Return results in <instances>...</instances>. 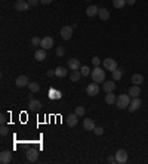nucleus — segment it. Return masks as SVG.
Wrapping results in <instances>:
<instances>
[{
    "instance_id": "nucleus-1",
    "label": "nucleus",
    "mask_w": 148,
    "mask_h": 164,
    "mask_svg": "<svg viewBox=\"0 0 148 164\" xmlns=\"http://www.w3.org/2000/svg\"><path fill=\"white\" fill-rule=\"evenodd\" d=\"M131 101H132L131 95L121 93V95H119V96H117L116 105H117V108H120V109H125V108H129V105H131Z\"/></svg>"
},
{
    "instance_id": "nucleus-2",
    "label": "nucleus",
    "mask_w": 148,
    "mask_h": 164,
    "mask_svg": "<svg viewBox=\"0 0 148 164\" xmlns=\"http://www.w3.org/2000/svg\"><path fill=\"white\" fill-rule=\"evenodd\" d=\"M92 80L95 83H104L105 81V71L101 67H95L92 70Z\"/></svg>"
},
{
    "instance_id": "nucleus-3",
    "label": "nucleus",
    "mask_w": 148,
    "mask_h": 164,
    "mask_svg": "<svg viewBox=\"0 0 148 164\" xmlns=\"http://www.w3.org/2000/svg\"><path fill=\"white\" fill-rule=\"evenodd\" d=\"M141 107H142V101H141V99H139V96H138V98H132L131 105H129V108H127V109H129L131 113H135V111H138Z\"/></svg>"
},
{
    "instance_id": "nucleus-4",
    "label": "nucleus",
    "mask_w": 148,
    "mask_h": 164,
    "mask_svg": "<svg viewBox=\"0 0 148 164\" xmlns=\"http://www.w3.org/2000/svg\"><path fill=\"white\" fill-rule=\"evenodd\" d=\"M53 45H55L53 39H52V37H49V36H46L45 39H42L40 47H42V49H45V51H47V49H52V47H53Z\"/></svg>"
},
{
    "instance_id": "nucleus-5",
    "label": "nucleus",
    "mask_w": 148,
    "mask_h": 164,
    "mask_svg": "<svg viewBox=\"0 0 148 164\" xmlns=\"http://www.w3.org/2000/svg\"><path fill=\"white\" fill-rule=\"evenodd\" d=\"M104 68L105 70H108V71H116L117 70V62H116V59H111V58H107V59H104Z\"/></svg>"
},
{
    "instance_id": "nucleus-6",
    "label": "nucleus",
    "mask_w": 148,
    "mask_h": 164,
    "mask_svg": "<svg viewBox=\"0 0 148 164\" xmlns=\"http://www.w3.org/2000/svg\"><path fill=\"white\" fill-rule=\"evenodd\" d=\"M86 93L89 95V96H96L98 93H99V86H98V83H91V84L86 87Z\"/></svg>"
},
{
    "instance_id": "nucleus-7",
    "label": "nucleus",
    "mask_w": 148,
    "mask_h": 164,
    "mask_svg": "<svg viewBox=\"0 0 148 164\" xmlns=\"http://www.w3.org/2000/svg\"><path fill=\"white\" fill-rule=\"evenodd\" d=\"M73 27H70V25H65V27H62L61 28V37H62L64 40H70L71 37H73Z\"/></svg>"
},
{
    "instance_id": "nucleus-8",
    "label": "nucleus",
    "mask_w": 148,
    "mask_h": 164,
    "mask_svg": "<svg viewBox=\"0 0 148 164\" xmlns=\"http://www.w3.org/2000/svg\"><path fill=\"white\" fill-rule=\"evenodd\" d=\"M116 161L119 164H125L127 161V152H126L125 149H119L116 152Z\"/></svg>"
},
{
    "instance_id": "nucleus-9",
    "label": "nucleus",
    "mask_w": 148,
    "mask_h": 164,
    "mask_svg": "<svg viewBox=\"0 0 148 164\" xmlns=\"http://www.w3.org/2000/svg\"><path fill=\"white\" fill-rule=\"evenodd\" d=\"M27 158H28V161H31V163L37 161V158H39V151L34 149V148H30L28 151H27Z\"/></svg>"
},
{
    "instance_id": "nucleus-10",
    "label": "nucleus",
    "mask_w": 148,
    "mask_h": 164,
    "mask_svg": "<svg viewBox=\"0 0 148 164\" xmlns=\"http://www.w3.org/2000/svg\"><path fill=\"white\" fill-rule=\"evenodd\" d=\"M15 83H17L18 87H25V86L30 84V80L27 75H19V77L15 80Z\"/></svg>"
},
{
    "instance_id": "nucleus-11",
    "label": "nucleus",
    "mask_w": 148,
    "mask_h": 164,
    "mask_svg": "<svg viewBox=\"0 0 148 164\" xmlns=\"http://www.w3.org/2000/svg\"><path fill=\"white\" fill-rule=\"evenodd\" d=\"M11 160H12V154L9 151H2L0 152V163L2 164L11 163Z\"/></svg>"
},
{
    "instance_id": "nucleus-12",
    "label": "nucleus",
    "mask_w": 148,
    "mask_h": 164,
    "mask_svg": "<svg viewBox=\"0 0 148 164\" xmlns=\"http://www.w3.org/2000/svg\"><path fill=\"white\" fill-rule=\"evenodd\" d=\"M30 3L28 2H17V5H15V9L19 12H27L30 9Z\"/></svg>"
},
{
    "instance_id": "nucleus-13",
    "label": "nucleus",
    "mask_w": 148,
    "mask_h": 164,
    "mask_svg": "<svg viewBox=\"0 0 148 164\" xmlns=\"http://www.w3.org/2000/svg\"><path fill=\"white\" fill-rule=\"evenodd\" d=\"M83 127H85V130L93 132V129L96 127V124H95V121H93L92 118H85V121H83Z\"/></svg>"
},
{
    "instance_id": "nucleus-14",
    "label": "nucleus",
    "mask_w": 148,
    "mask_h": 164,
    "mask_svg": "<svg viewBox=\"0 0 148 164\" xmlns=\"http://www.w3.org/2000/svg\"><path fill=\"white\" fill-rule=\"evenodd\" d=\"M68 68L71 71H76V70H80V61L76 59V58H71L68 59Z\"/></svg>"
},
{
    "instance_id": "nucleus-15",
    "label": "nucleus",
    "mask_w": 148,
    "mask_h": 164,
    "mask_svg": "<svg viewBox=\"0 0 148 164\" xmlns=\"http://www.w3.org/2000/svg\"><path fill=\"white\" fill-rule=\"evenodd\" d=\"M129 95H131V98H138L141 95V86L133 84L131 89H129Z\"/></svg>"
},
{
    "instance_id": "nucleus-16",
    "label": "nucleus",
    "mask_w": 148,
    "mask_h": 164,
    "mask_svg": "<svg viewBox=\"0 0 148 164\" xmlns=\"http://www.w3.org/2000/svg\"><path fill=\"white\" fill-rule=\"evenodd\" d=\"M34 58H36V61H39V62L45 61L46 59V51L45 49H37L36 53H34Z\"/></svg>"
},
{
    "instance_id": "nucleus-17",
    "label": "nucleus",
    "mask_w": 148,
    "mask_h": 164,
    "mask_svg": "<svg viewBox=\"0 0 148 164\" xmlns=\"http://www.w3.org/2000/svg\"><path fill=\"white\" fill-rule=\"evenodd\" d=\"M104 92L105 93H110V92H114V89H116V83L114 81H104Z\"/></svg>"
},
{
    "instance_id": "nucleus-18",
    "label": "nucleus",
    "mask_w": 148,
    "mask_h": 164,
    "mask_svg": "<svg viewBox=\"0 0 148 164\" xmlns=\"http://www.w3.org/2000/svg\"><path fill=\"white\" fill-rule=\"evenodd\" d=\"M132 83L141 86L144 83V75L142 74H133V75H132Z\"/></svg>"
},
{
    "instance_id": "nucleus-19",
    "label": "nucleus",
    "mask_w": 148,
    "mask_h": 164,
    "mask_svg": "<svg viewBox=\"0 0 148 164\" xmlns=\"http://www.w3.org/2000/svg\"><path fill=\"white\" fill-rule=\"evenodd\" d=\"M98 12H99V7H96L95 5H92L86 9V15H87V17H95V15H98Z\"/></svg>"
},
{
    "instance_id": "nucleus-20",
    "label": "nucleus",
    "mask_w": 148,
    "mask_h": 164,
    "mask_svg": "<svg viewBox=\"0 0 148 164\" xmlns=\"http://www.w3.org/2000/svg\"><path fill=\"white\" fill-rule=\"evenodd\" d=\"M116 101H117V98H116V95H114L113 92H110V93H107V95H105V102H107L108 105H114V104H116Z\"/></svg>"
},
{
    "instance_id": "nucleus-21",
    "label": "nucleus",
    "mask_w": 148,
    "mask_h": 164,
    "mask_svg": "<svg viewBox=\"0 0 148 164\" xmlns=\"http://www.w3.org/2000/svg\"><path fill=\"white\" fill-rule=\"evenodd\" d=\"M77 118H79V115H77V114H70L68 120H67V123H68L70 127H74V126L77 124Z\"/></svg>"
},
{
    "instance_id": "nucleus-22",
    "label": "nucleus",
    "mask_w": 148,
    "mask_h": 164,
    "mask_svg": "<svg viewBox=\"0 0 148 164\" xmlns=\"http://www.w3.org/2000/svg\"><path fill=\"white\" fill-rule=\"evenodd\" d=\"M98 15H99V18H101L102 21H107V19L110 18V11L108 9H105V7H102V9H99Z\"/></svg>"
},
{
    "instance_id": "nucleus-23",
    "label": "nucleus",
    "mask_w": 148,
    "mask_h": 164,
    "mask_svg": "<svg viewBox=\"0 0 148 164\" xmlns=\"http://www.w3.org/2000/svg\"><path fill=\"white\" fill-rule=\"evenodd\" d=\"M28 107L31 108V109H40L42 108V102L37 101V99H30V104H28Z\"/></svg>"
},
{
    "instance_id": "nucleus-24",
    "label": "nucleus",
    "mask_w": 148,
    "mask_h": 164,
    "mask_svg": "<svg viewBox=\"0 0 148 164\" xmlns=\"http://www.w3.org/2000/svg\"><path fill=\"white\" fill-rule=\"evenodd\" d=\"M67 74H68V71H67V68L64 67H58L55 70V75L57 77H67Z\"/></svg>"
},
{
    "instance_id": "nucleus-25",
    "label": "nucleus",
    "mask_w": 148,
    "mask_h": 164,
    "mask_svg": "<svg viewBox=\"0 0 148 164\" xmlns=\"http://www.w3.org/2000/svg\"><path fill=\"white\" fill-rule=\"evenodd\" d=\"M121 77H123V70H121V68H117L116 71H113V80L114 81L121 80Z\"/></svg>"
},
{
    "instance_id": "nucleus-26",
    "label": "nucleus",
    "mask_w": 148,
    "mask_h": 164,
    "mask_svg": "<svg viewBox=\"0 0 148 164\" xmlns=\"http://www.w3.org/2000/svg\"><path fill=\"white\" fill-rule=\"evenodd\" d=\"M28 89L31 93H37V92L40 90V86H39V83H36V81H30Z\"/></svg>"
},
{
    "instance_id": "nucleus-27",
    "label": "nucleus",
    "mask_w": 148,
    "mask_h": 164,
    "mask_svg": "<svg viewBox=\"0 0 148 164\" xmlns=\"http://www.w3.org/2000/svg\"><path fill=\"white\" fill-rule=\"evenodd\" d=\"M80 75H81V73H80L79 70H76V71H73V73L70 74V80H71V81H79Z\"/></svg>"
},
{
    "instance_id": "nucleus-28",
    "label": "nucleus",
    "mask_w": 148,
    "mask_h": 164,
    "mask_svg": "<svg viewBox=\"0 0 148 164\" xmlns=\"http://www.w3.org/2000/svg\"><path fill=\"white\" fill-rule=\"evenodd\" d=\"M113 5H114L116 9H123V7L126 6V0H114Z\"/></svg>"
},
{
    "instance_id": "nucleus-29",
    "label": "nucleus",
    "mask_w": 148,
    "mask_h": 164,
    "mask_svg": "<svg viewBox=\"0 0 148 164\" xmlns=\"http://www.w3.org/2000/svg\"><path fill=\"white\" fill-rule=\"evenodd\" d=\"M85 113H86L85 107H76V111H74V114H77L79 117H83V115H85Z\"/></svg>"
},
{
    "instance_id": "nucleus-30",
    "label": "nucleus",
    "mask_w": 148,
    "mask_h": 164,
    "mask_svg": "<svg viewBox=\"0 0 148 164\" xmlns=\"http://www.w3.org/2000/svg\"><path fill=\"white\" fill-rule=\"evenodd\" d=\"M80 73H81V75H91V68L87 67V65H83V67L80 68Z\"/></svg>"
},
{
    "instance_id": "nucleus-31",
    "label": "nucleus",
    "mask_w": 148,
    "mask_h": 164,
    "mask_svg": "<svg viewBox=\"0 0 148 164\" xmlns=\"http://www.w3.org/2000/svg\"><path fill=\"white\" fill-rule=\"evenodd\" d=\"M51 98L52 99H55V98L59 99V98H61V92L59 90H51Z\"/></svg>"
},
{
    "instance_id": "nucleus-32",
    "label": "nucleus",
    "mask_w": 148,
    "mask_h": 164,
    "mask_svg": "<svg viewBox=\"0 0 148 164\" xmlns=\"http://www.w3.org/2000/svg\"><path fill=\"white\" fill-rule=\"evenodd\" d=\"M0 133H2V136H6L7 133H9V127L6 124H2V129H0Z\"/></svg>"
},
{
    "instance_id": "nucleus-33",
    "label": "nucleus",
    "mask_w": 148,
    "mask_h": 164,
    "mask_svg": "<svg viewBox=\"0 0 148 164\" xmlns=\"http://www.w3.org/2000/svg\"><path fill=\"white\" fill-rule=\"evenodd\" d=\"M40 43H42V39H39V37H33L31 39V45L33 46H40Z\"/></svg>"
},
{
    "instance_id": "nucleus-34",
    "label": "nucleus",
    "mask_w": 148,
    "mask_h": 164,
    "mask_svg": "<svg viewBox=\"0 0 148 164\" xmlns=\"http://www.w3.org/2000/svg\"><path fill=\"white\" fill-rule=\"evenodd\" d=\"M93 133H95V135H98V136H101L104 133V129H102V127H99V126H96V127L93 129Z\"/></svg>"
},
{
    "instance_id": "nucleus-35",
    "label": "nucleus",
    "mask_w": 148,
    "mask_h": 164,
    "mask_svg": "<svg viewBox=\"0 0 148 164\" xmlns=\"http://www.w3.org/2000/svg\"><path fill=\"white\" fill-rule=\"evenodd\" d=\"M57 55L59 58H62L64 55H65V49H64V47H57Z\"/></svg>"
},
{
    "instance_id": "nucleus-36",
    "label": "nucleus",
    "mask_w": 148,
    "mask_h": 164,
    "mask_svg": "<svg viewBox=\"0 0 148 164\" xmlns=\"http://www.w3.org/2000/svg\"><path fill=\"white\" fill-rule=\"evenodd\" d=\"M92 64H93L95 67H99V65H101V59H99L98 56H93L92 58Z\"/></svg>"
},
{
    "instance_id": "nucleus-37",
    "label": "nucleus",
    "mask_w": 148,
    "mask_h": 164,
    "mask_svg": "<svg viewBox=\"0 0 148 164\" xmlns=\"http://www.w3.org/2000/svg\"><path fill=\"white\" fill-rule=\"evenodd\" d=\"M6 121H7L6 114H2V115H0V123H2V124H6Z\"/></svg>"
},
{
    "instance_id": "nucleus-38",
    "label": "nucleus",
    "mask_w": 148,
    "mask_h": 164,
    "mask_svg": "<svg viewBox=\"0 0 148 164\" xmlns=\"http://www.w3.org/2000/svg\"><path fill=\"white\" fill-rule=\"evenodd\" d=\"M107 161H108V163H117V161H116V157H113V155H111V157H108V158H107Z\"/></svg>"
},
{
    "instance_id": "nucleus-39",
    "label": "nucleus",
    "mask_w": 148,
    "mask_h": 164,
    "mask_svg": "<svg viewBox=\"0 0 148 164\" xmlns=\"http://www.w3.org/2000/svg\"><path fill=\"white\" fill-rule=\"evenodd\" d=\"M39 2H40V0H28V3H30L31 6H36L37 3H39Z\"/></svg>"
},
{
    "instance_id": "nucleus-40",
    "label": "nucleus",
    "mask_w": 148,
    "mask_h": 164,
    "mask_svg": "<svg viewBox=\"0 0 148 164\" xmlns=\"http://www.w3.org/2000/svg\"><path fill=\"white\" fill-rule=\"evenodd\" d=\"M46 74H47V77H52V75H55V70H53V71H52V70H49Z\"/></svg>"
},
{
    "instance_id": "nucleus-41",
    "label": "nucleus",
    "mask_w": 148,
    "mask_h": 164,
    "mask_svg": "<svg viewBox=\"0 0 148 164\" xmlns=\"http://www.w3.org/2000/svg\"><path fill=\"white\" fill-rule=\"evenodd\" d=\"M40 2H42L43 5H49V3H52L53 0H40Z\"/></svg>"
},
{
    "instance_id": "nucleus-42",
    "label": "nucleus",
    "mask_w": 148,
    "mask_h": 164,
    "mask_svg": "<svg viewBox=\"0 0 148 164\" xmlns=\"http://www.w3.org/2000/svg\"><path fill=\"white\" fill-rule=\"evenodd\" d=\"M126 3H127V5H135L136 0H126Z\"/></svg>"
},
{
    "instance_id": "nucleus-43",
    "label": "nucleus",
    "mask_w": 148,
    "mask_h": 164,
    "mask_svg": "<svg viewBox=\"0 0 148 164\" xmlns=\"http://www.w3.org/2000/svg\"><path fill=\"white\" fill-rule=\"evenodd\" d=\"M17 2H25V0H17Z\"/></svg>"
}]
</instances>
